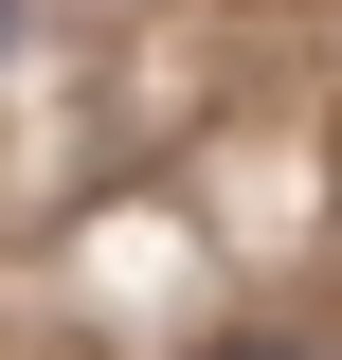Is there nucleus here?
I'll list each match as a JSON object with an SVG mask.
<instances>
[{
  "mask_svg": "<svg viewBox=\"0 0 342 360\" xmlns=\"http://www.w3.org/2000/svg\"><path fill=\"white\" fill-rule=\"evenodd\" d=\"M18 37H37V0H0V72H18Z\"/></svg>",
  "mask_w": 342,
  "mask_h": 360,
  "instance_id": "f03ea898",
  "label": "nucleus"
},
{
  "mask_svg": "<svg viewBox=\"0 0 342 360\" xmlns=\"http://www.w3.org/2000/svg\"><path fill=\"white\" fill-rule=\"evenodd\" d=\"M216 360H306V342H270V324H234V342H216Z\"/></svg>",
  "mask_w": 342,
  "mask_h": 360,
  "instance_id": "f257e3e1",
  "label": "nucleus"
}]
</instances>
